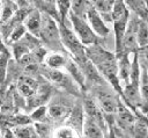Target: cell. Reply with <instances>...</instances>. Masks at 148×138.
<instances>
[{
    "label": "cell",
    "mask_w": 148,
    "mask_h": 138,
    "mask_svg": "<svg viewBox=\"0 0 148 138\" xmlns=\"http://www.w3.org/2000/svg\"><path fill=\"white\" fill-rule=\"evenodd\" d=\"M12 131L14 132L16 138H38L36 130L29 124L16 125Z\"/></svg>",
    "instance_id": "cell-15"
},
{
    "label": "cell",
    "mask_w": 148,
    "mask_h": 138,
    "mask_svg": "<svg viewBox=\"0 0 148 138\" xmlns=\"http://www.w3.org/2000/svg\"><path fill=\"white\" fill-rule=\"evenodd\" d=\"M1 52H7V51H6V48L2 44V39H1V35H0V53Z\"/></svg>",
    "instance_id": "cell-34"
},
{
    "label": "cell",
    "mask_w": 148,
    "mask_h": 138,
    "mask_svg": "<svg viewBox=\"0 0 148 138\" xmlns=\"http://www.w3.org/2000/svg\"><path fill=\"white\" fill-rule=\"evenodd\" d=\"M136 39H138V45L140 46L148 45V23L145 22L143 20L138 22Z\"/></svg>",
    "instance_id": "cell-16"
},
{
    "label": "cell",
    "mask_w": 148,
    "mask_h": 138,
    "mask_svg": "<svg viewBox=\"0 0 148 138\" xmlns=\"http://www.w3.org/2000/svg\"><path fill=\"white\" fill-rule=\"evenodd\" d=\"M66 66H67L68 71L72 73V75L75 78V80H76L80 85H82V83H83V78H84L82 71H81L74 63H72V61H66Z\"/></svg>",
    "instance_id": "cell-22"
},
{
    "label": "cell",
    "mask_w": 148,
    "mask_h": 138,
    "mask_svg": "<svg viewBox=\"0 0 148 138\" xmlns=\"http://www.w3.org/2000/svg\"><path fill=\"white\" fill-rule=\"evenodd\" d=\"M0 13H1V1H0Z\"/></svg>",
    "instance_id": "cell-36"
},
{
    "label": "cell",
    "mask_w": 148,
    "mask_h": 138,
    "mask_svg": "<svg viewBox=\"0 0 148 138\" xmlns=\"http://www.w3.org/2000/svg\"><path fill=\"white\" fill-rule=\"evenodd\" d=\"M56 138H76V135L69 128H61L57 131Z\"/></svg>",
    "instance_id": "cell-28"
},
{
    "label": "cell",
    "mask_w": 148,
    "mask_h": 138,
    "mask_svg": "<svg viewBox=\"0 0 148 138\" xmlns=\"http://www.w3.org/2000/svg\"><path fill=\"white\" fill-rule=\"evenodd\" d=\"M17 89L24 97H34L37 89V82L30 77H21L18 80Z\"/></svg>",
    "instance_id": "cell-8"
},
{
    "label": "cell",
    "mask_w": 148,
    "mask_h": 138,
    "mask_svg": "<svg viewBox=\"0 0 148 138\" xmlns=\"http://www.w3.org/2000/svg\"><path fill=\"white\" fill-rule=\"evenodd\" d=\"M38 37H42V39H44L46 43H53L60 38L59 28L57 27L52 17H50L47 14H42L40 29H39Z\"/></svg>",
    "instance_id": "cell-4"
},
{
    "label": "cell",
    "mask_w": 148,
    "mask_h": 138,
    "mask_svg": "<svg viewBox=\"0 0 148 138\" xmlns=\"http://www.w3.org/2000/svg\"><path fill=\"white\" fill-rule=\"evenodd\" d=\"M134 132L136 138H148V129L143 122H138L135 124Z\"/></svg>",
    "instance_id": "cell-27"
},
{
    "label": "cell",
    "mask_w": 148,
    "mask_h": 138,
    "mask_svg": "<svg viewBox=\"0 0 148 138\" xmlns=\"http://www.w3.org/2000/svg\"><path fill=\"white\" fill-rule=\"evenodd\" d=\"M83 130H84V136L87 138H103L101 126L89 117H87L83 123Z\"/></svg>",
    "instance_id": "cell-13"
},
{
    "label": "cell",
    "mask_w": 148,
    "mask_h": 138,
    "mask_svg": "<svg viewBox=\"0 0 148 138\" xmlns=\"http://www.w3.org/2000/svg\"><path fill=\"white\" fill-rule=\"evenodd\" d=\"M2 138H16V136L12 130H6V132L2 135Z\"/></svg>",
    "instance_id": "cell-31"
},
{
    "label": "cell",
    "mask_w": 148,
    "mask_h": 138,
    "mask_svg": "<svg viewBox=\"0 0 148 138\" xmlns=\"http://www.w3.org/2000/svg\"><path fill=\"white\" fill-rule=\"evenodd\" d=\"M86 55L91 58L94 64L97 66L96 68L99 70V72L105 77V79H108L116 89L120 90L118 80V67L113 55L106 52L97 45H94L92 48L87 50Z\"/></svg>",
    "instance_id": "cell-1"
},
{
    "label": "cell",
    "mask_w": 148,
    "mask_h": 138,
    "mask_svg": "<svg viewBox=\"0 0 148 138\" xmlns=\"http://www.w3.org/2000/svg\"><path fill=\"white\" fill-rule=\"evenodd\" d=\"M40 20H42V14L37 9H34L31 12H28V14L23 20V24L31 35L39 36Z\"/></svg>",
    "instance_id": "cell-7"
},
{
    "label": "cell",
    "mask_w": 148,
    "mask_h": 138,
    "mask_svg": "<svg viewBox=\"0 0 148 138\" xmlns=\"http://www.w3.org/2000/svg\"><path fill=\"white\" fill-rule=\"evenodd\" d=\"M86 17L88 19L89 26H90V28L92 29V31L95 34H97V35H99L102 37H105L109 34V28L105 26V23L102 20L99 13L92 6L88 9V12L86 14Z\"/></svg>",
    "instance_id": "cell-5"
},
{
    "label": "cell",
    "mask_w": 148,
    "mask_h": 138,
    "mask_svg": "<svg viewBox=\"0 0 148 138\" xmlns=\"http://www.w3.org/2000/svg\"><path fill=\"white\" fill-rule=\"evenodd\" d=\"M25 34H27V29H25L24 24L23 23H20L16 27H14L13 30L10 31V34L8 36V42L9 43H14V42L18 41L20 38H22Z\"/></svg>",
    "instance_id": "cell-21"
},
{
    "label": "cell",
    "mask_w": 148,
    "mask_h": 138,
    "mask_svg": "<svg viewBox=\"0 0 148 138\" xmlns=\"http://www.w3.org/2000/svg\"><path fill=\"white\" fill-rule=\"evenodd\" d=\"M7 59H8V53L7 52H1L0 53V83L3 82L5 77H6Z\"/></svg>",
    "instance_id": "cell-26"
},
{
    "label": "cell",
    "mask_w": 148,
    "mask_h": 138,
    "mask_svg": "<svg viewBox=\"0 0 148 138\" xmlns=\"http://www.w3.org/2000/svg\"><path fill=\"white\" fill-rule=\"evenodd\" d=\"M0 1H1V0H0Z\"/></svg>",
    "instance_id": "cell-38"
},
{
    "label": "cell",
    "mask_w": 148,
    "mask_h": 138,
    "mask_svg": "<svg viewBox=\"0 0 148 138\" xmlns=\"http://www.w3.org/2000/svg\"><path fill=\"white\" fill-rule=\"evenodd\" d=\"M90 7H91L90 0H71V12L79 17L84 19Z\"/></svg>",
    "instance_id": "cell-14"
},
{
    "label": "cell",
    "mask_w": 148,
    "mask_h": 138,
    "mask_svg": "<svg viewBox=\"0 0 148 138\" xmlns=\"http://www.w3.org/2000/svg\"><path fill=\"white\" fill-rule=\"evenodd\" d=\"M130 72H131V65L128 63V60L125 58H123V60L120 61V78L123 80H125L126 82L130 79Z\"/></svg>",
    "instance_id": "cell-25"
},
{
    "label": "cell",
    "mask_w": 148,
    "mask_h": 138,
    "mask_svg": "<svg viewBox=\"0 0 148 138\" xmlns=\"http://www.w3.org/2000/svg\"><path fill=\"white\" fill-rule=\"evenodd\" d=\"M17 6L13 0H1V13H0V26L7 23L15 12L17 10Z\"/></svg>",
    "instance_id": "cell-11"
},
{
    "label": "cell",
    "mask_w": 148,
    "mask_h": 138,
    "mask_svg": "<svg viewBox=\"0 0 148 138\" xmlns=\"http://www.w3.org/2000/svg\"><path fill=\"white\" fill-rule=\"evenodd\" d=\"M136 29H138V23L135 21L130 22L128 29L125 30L123 41H121V46L126 51H133L138 48V39H136Z\"/></svg>",
    "instance_id": "cell-6"
},
{
    "label": "cell",
    "mask_w": 148,
    "mask_h": 138,
    "mask_svg": "<svg viewBox=\"0 0 148 138\" xmlns=\"http://www.w3.org/2000/svg\"><path fill=\"white\" fill-rule=\"evenodd\" d=\"M90 2L99 14H111L114 0H90Z\"/></svg>",
    "instance_id": "cell-17"
},
{
    "label": "cell",
    "mask_w": 148,
    "mask_h": 138,
    "mask_svg": "<svg viewBox=\"0 0 148 138\" xmlns=\"http://www.w3.org/2000/svg\"><path fill=\"white\" fill-rule=\"evenodd\" d=\"M45 1H46V2H53L54 0H45Z\"/></svg>",
    "instance_id": "cell-35"
},
{
    "label": "cell",
    "mask_w": 148,
    "mask_h": 138,
    "mask_svg": "<svg viewBox=\"0 0 148 138\" xmlns=\"http://www.w3.org/2000/svg\"><path fill=\"white\" fill-rule=\"evenodd\" d=\"M80 65H81V67H82V73H83V75H86V77H87L90 81H92L94 83L103 85L104 80H103L102 75L99 74L98 70L96 68V66H95L91 61H89V60L87 59L86 61L81 63Z\"/></svg>",
    "instance_id": "cell-9"
},
{
    "label": "cell",
    "mask_w": 148,
    "mask_h": 138,
    "mask_svg": "<svg viewBox=\"0 0 148 138\" xmlns=\"http://www.w3.org/2000/svg\"><path fill=\"white\" fill-rule=\"evenodd\" d=\"M58 28H59L60 41L66 46V49L75 57V59L77 60L79 64L86 61L88 59L87 55H86V50H84L81 41L77 38V36L71 29H68L66 26H64L62 23H60Z\"/></svg>",
    "instance_id": "cell-2"
},
{
    "label": "cell",
    "mask_w": 148,
    "mask_h": 138,
    "mask_svg": "<svg viewBox=\"0 0 148 138\" xmlns=\"http://www.w3.org/2000/svg\"><path fill=\"white\" fill-rule=\"evenodd\" d=\"M97 97H98V101H99V104H101L102 109L105 112H109V114L116 112L118 102H116V100L112 95H110L106 92H98Z\"/></svg>",
    "instance_id": "cell-12"
},
{
    "label": "cell",
    "mask_w": 148,
    "mask_h": 138,
    "mask_svg": "<svg viewBox=\"0 0 148 138\" xmlns=\"http://www.w3.org/2000/svg\"><path fill=\"white\" fill-rule=\"evenodd\" d=\"M66 61H67V60L65 59V57H64L62 55H59V53L50 55V56H47V58H46V64H47V66L51 67V68H58V67L65 65Z\"/></svg>",
    "instance_id": "cell-20"
},
{
    "label": "cell",
    "mask_w": 148,
    "mask_h": 138,
    "mask_svg": "<svg viewBox=\"0 0 148 138\" xmlns=\"http://www.w3.org/2000/svg\"><path fill=\"white\" fill-rule=\"evenodd\" d=\"M141 93H142V96H143V99H145L146 101H148V86H147V85L142 87V89H141Z\"/></svg>",
    "instance_id": "cell-32"
},
{
    "label": "cell",
    "mask_w": 148,
    "mask_h": 138,
    "mask_svg": "<svg viewBox=\"0 0 148 138\" xmlns=\"http://www.w3.org/2000/svg\"><path fill=\"white\" fill-rule=\"evenodd\" d=\"M45 114H46V108H44V107H39V108H37V109L31 114L30 118H32V119H37V121H42V119L44 118Z\"/></svg>",
    "instance_id": "cell-29"
},
{
    "label": "cell",
    "mask_w": 148,
    "mask_h": 138,
    "mask_svg": "<svg viewBox=\"0 0 148 138\" xmlns=\"http://www.w3.org/2000/svg\"><path fill=\"white\" fill-rule=\"evenodd\" d=\"M13 1L20 8H27L29 6V3H30V0H13Z\"/></svg>",
    "instance_id": "cell-30"
},
{
    "label": "cell",
    "mask_w": 148,
    "mask_h": 138,
    "mask_svg": "<svg viewBox=\"0 0 148 138\" xmlns=\"http://www.w3.org/2000/svg\"><path fill=\"white\" fill-rule=\"evenodd\" d=\"M142 53H143L145 58L148 60V45H146V46H142Z\"/></svg>",
    "instance_id": "cell-33"
},
{
    "label": "cell",
    "mask_w": 148,
    "mask_h": 138,
    "mask_svg": "<svg viewBox=\"0 0 148 138\" xmlns=\"http://www.w3.org/2000/svg\"><path fill=\"white\" fill-rule=\"evenodd\" d=\"M57 5H58V9L60 13V17L65 19L66 15L69 13L71 10V0H56Z\"/></svg>",
    "instance_id": "cell-24"
},
{
    "label": "cell",
    "mask_w": 148,
    "mask_h": 138,
    "mask_svg": "<svg viewBox=\"0 0 148 138\" xmlns=\"http://www.w3.org/2000/svg\"><path fill=\"white\" fill-rule=\"evenodd\" d=\"M69 17H71L74 31H75V35L81 41V43L84 45L94 44L96 42V36H95V32L92 31V29L90 28V26L82 17L76 16L71 10H69Z\"/></svg>",
    "instance_id": "cell-3"
},
{
    "label": "cell",
    "mask_w": 148,
    "mask_h": 138,
    "mask_svg": "<svg viewBox=\"0 0 148 138\" xmlns=\"http://www.w3.org/2000/svg\"><path fill=\"white\" fill-rule=\"evenodd\" d=\"M0 138H2V136H1V131H0Z\"/></svg>",
    "instance_id": "cell-37"
},
{
    "label": "cell",
    "mask_w": 148,
    "mask_h": 138,
    "mask_svg": "<svg viewBox=\"0 0 148 138\" xmlns=\"http://www.w3.org/2000/svg\"><path fill=\"white\" fill-rule=\"evenodd\" d=\"M116 112L118 114V117H119V119H120L123 123H125V124H133V123H134V117H133V115L128 111V109H127L124 104L118 103V104H117V110H116Z\"/></svg>",
    "instance_id": "cell-19"
},
{
    "label": "cell",
    "mask_w": 148,
    "mask_h": 138,
    "mask_svg": "<svg viewBox=\"0 0 148 138\" xmlns=\"http://www.w3.org/2000/svg\"><path fill=\"white\" fill-rule=\"evenodd\" d=\"M50 117L54 118V119H64L65 117H67V115L69 114V109L67 107H64V106H59V104H56V106H51L47 110Z\"/></svg>",
    "instance_id": "cell-18"
},
{
    "label": "cell",
    "mask_w": 148,
    "mask_h": 138,
    "mask_svg": "<svg viewBox=\"0 0 148 138\" xmlns=\"http://www.w3.org/2000/svg\"><path fill=\"white\" fill-rule=\"evenodd\" d=\"M84 110H86V112H87V115L90 119H92L99 126L104 125V118H103L102 111L99 110V108L96 106V103L92 100L87 99L84 101Z\"/></svg>",
    "instance_id": "cell-10"
},
{
    "label": "cell",
    "mask_w": 148,
    "mask_h": 138,
    "mask_svg": "<svg viewBox=\"0 0 148 138\" xmlns=\"http://www.w3.org/2000/svg\"><path fill=\"white\" fill-rule=\"evenodd\" d=\"M45 75L51 80V81H53V82H61L62 80H64V74L60 72V71H58L57 68H49V70H46L45 72Z\"/></svg>",
    "instance_id": "cell-23"
}]
</instances>
